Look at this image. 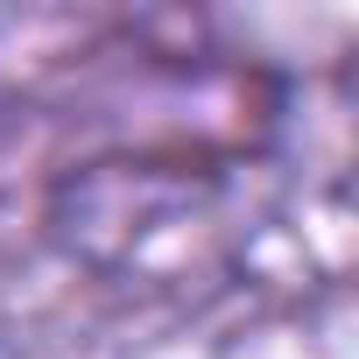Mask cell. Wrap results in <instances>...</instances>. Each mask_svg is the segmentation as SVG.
<instances>
[{
	"instance_id": "1",
	"label": "cell",
	"mask_w": 359,
	"mask_h": 359,
	"mask_svg": "<svg viewBox=\"0 0 359 359\" xmlns=\"http://www.w3.org/2000/svg\"><path fill=\"white\" fill-rule=\"evenodd\" d=\"M205 226V184L169 176L155 162H92L50 205V233L71 247V261L141 282H162L169 261H198Z\"/></svg>"
}]
</instances>
